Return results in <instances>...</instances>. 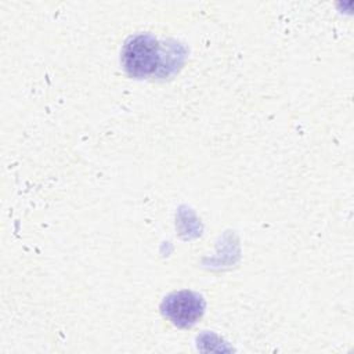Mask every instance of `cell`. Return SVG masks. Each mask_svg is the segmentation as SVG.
I'll use <instances>...</instances> for the list:
<instances>
[{
    "label": "cell",
    "mask_w": 354,
    "mask_h": 354,
    "mask_svg": "<svg viewBox=\"0 0 354 354\" xmlns=\"http://www.w3.org/2000/svg\"><path fill=\"white\" fill-rule=\"evenodd\" d=\"M160 62V46L158 40L148 33H138L131 36L123 46L122 64L130 76H151L158 71Z\"/></svg>",
    "instance_id": "cell-1"
},
{
    "label": "cell",
    "mask_w": 354,
    "mask_h": 354,
    "mask_svg": "<svg viewBox=\"0 0 354 354\" xmlns=\"http://www.w3.org/2000/svg\"><path fill=\"white\" fill-rule=\"evenodd\" d=\"M163 315L178 328L192 326L205 311V300L191 290H180L169 295L162 306Z\"/></svg>",
    "instance_id": "cell-2"
}]
</instances>
